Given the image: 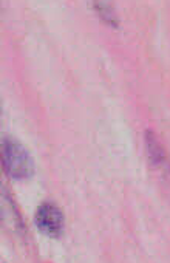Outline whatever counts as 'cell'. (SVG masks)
I'll return each mask as SVG.
<instances>
[{"label":"cell","mask_w":170,"mask_h":263,"mask_svg":"<svg viewBox=\"0 0 170 263\" xmlns=\"http://www.w3.org/2000/svg\"><path fill=\"white\" fill-rule=\"evenodd\" d=\"M2 164L5 174L13 180H28L34 174V163L27 147L16 138L2 140Z\"/></svg>","instance_id":"cell-1"},{"label":"cell","mask_w":170,"mask_h":263,"mask_svg":"<svg viewBox=\"0 0 170 263\" xmlns=\"http://www.w3.org/2000/svg\"><path fill=\"white\" fill-rule=\"evenodd\" d=\"M34 223L37 229L50 238H59L65 231V215L62 209L51 201H45L37 208Z\"/></svg>","instance_id":"cell-2"},{"label":"cell","mask_w":170,"mask_h":263,"mask_svg":"<svg viewBox=\"0 0 170 263\" xmlns=\"http://www.w3.org/2000/svg\"><path fill=\"white\" fill-rule=\"evenodd\" d=\"M4 218L10 221V228L14 232H25V224L22 223V218L13 203V198H10L7 192H4Z\"/></svg>","instance_id":"cell-3"},{"label":"cell","mask_w":170,"mask_h":263,"mask_svg":"<svg viewBox=\"0 0 170 263\" xmlns=\"http://www.w3.org/2000/svg\"><path fill=\"white\" fill-rule=\"evenodd\" d=\"M145 144H147V155H148V160L156 164V166H161L164 161H165V154L159 144V141L156 140V137L153 135V132H145Z\"/></svg>","instance_id":"cell-4"},{"label":"cell","mask_w":170,"mask_h":263,"mask_svg":"<svg viewBox=\"0 0 170 263\" xmlns=\"http://www.w3.org/2000/svg\"><path fill=\"white\" fill-rule=\"evenodd\" d=\"M93 4H95V10L96 13L99 14V17L111 25V27H116L118 22H116V17H115V11L111 8V4L108 2V0H93Z\"/></svg>","instance_id":"cell-5"}]
</instances>
